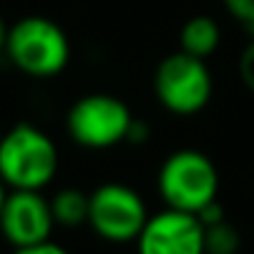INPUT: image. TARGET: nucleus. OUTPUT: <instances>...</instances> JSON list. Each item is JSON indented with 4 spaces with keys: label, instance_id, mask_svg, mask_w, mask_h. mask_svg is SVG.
Masks as SVG:
<instances>
[{
    "label": "nucleus",
    "instance_id": "1a4fd4ad",
    "mask_svg": "<svg viewBox=\"0 0 254 254\" xmlns=\"http://www.w3.org/2000/svg\"><path fill=\"white\" fill-rule=\"evenodd\" d=\"M178 42L183 52L200 60H210L222 42V27L212 15H192L183 22Z\"/></svg>",
    "mask_w": 254,
    "mask_h": 254
},
{
    "label": "nucleus",
    "instance_id": "20e7f679",
    "mask_svg": "<svg viewBox=\"0 0 254 254\" xmlns=\"http://www.w3.org/2000/svg\"><path fill=\"white\" fill-rule=\"evenodd\" d=\"M215 79L207 60L183 50L166 55L153 72V94L173 116H197L212 101Z\"/></svg>",
    "mask_w": 254,
    "mask_h": 254
},
{
    "label": "nucleus",
    "instance_id": "9d476101",
    "mask_svg": "<svg viewBox=\"0 0 254 254\" xmlns=\"http://www.w3.org/2000/svg\"><path fill=\"white\" fill-rule=\"evenodd\" d=\"M50 202H52V215H55L57 227L77 230V227L86 225V220H89V192H84L82 188L64 185L50 197Z\"/></svg>",
    "mask_w": 254,
    "mask_h": 254
},
{
    "label": "nucleus",
    "instance_id": "6e6552de",
    "mask_svg": "<svg viewBox=\"0 0 254 254\" xmlns=\"http://www.w3.org/2000/svg\"><path fill=\"white\" fill-rule=\"evenodd\" d=\"M136 254H205V225L192 212L166 207L143 225Z\"/></svg>",
    "mask_w": 254,
    "mask_h": 254
},
{
    "label": "nucleus",
    "instance_id": "dca6fc26",
    "mask_svg": "<svg viewBox=\"0 0 254 254\" xmlns=\"http://www.w3.org/2000/svg\"><path fill=\"white\" fill-rule=\"evenodd\" d=\"M148 136H151V126H148L146 121L133 119V124H131V128H128V136H126V143H146Z\"/></svg>",
    "mask_w": 254,
    "mask_h": 254
},
{
    "label": "nucleus",
    "instance_id": "423d86ee",
    "mask_svg": "<svg viewBox=\"0 0 254 254\" xmlns=\"http://www.w3.org/2000/svg\"><path fill=\"white\" fill-rule=\"evenodd\" d=\"M151 212L143 195L119 180L99 183L89 192V230L111 245H128L136 242L143 225L148 222Z\"/></svg>",
    "mask_w": 254,
    "mask_h": 254
},
{
    "label": "nucleus",
    "instance_id": "ddd939ff",
    "mask_svg": "<svg viewBox=\"0 0 254 254\" xmlns=\"http://www.w3.org/2000/svg\"><path fill=\"white\" fill-rule=\"evenodd\" d=\"M237 74H240V79H242L245 89L254 94V37H250V42H247L245 50L240 52V60H237Z\"/></svg>",
    "mask_w": 254,
    "mask_h": 254
},
{
    "label": "nucleus",
    "instance_id": "f03ea898",
    "mask_svg": "<svg viewBox=\"0 0 254 254\" xmlns=\"http://www.w3.org/2000/svg\"><path fill=\"white\" fill-rule=\"evenodd\" d=\"M5 57L32 79L60 77L72 60V42L60 22L45 15H25L7 30Z\"/></svg>",
    "mask_w": 254,
    "mask_h": 254
},
{
    "label": "nucleus",
    "instance_id": "f3484780",
    "mask_svg": "<svg viewBox=\"0 0 254 254\" xmlns=\"http://www.w3.org/2000/svg\"><path fill=\"white\" fill-rule=\"evenodd\" d=\"M7 30L10 25L5 22V17L0 15V52H5V42H7Z\"/></svg>",
    "mask_w": 254,
    "mask_h": 254
},
{
    "label": "nucleus",
    "instance_id": "a211bd4d",
    "mask_svg": "<svg viewBox=\"0 0 254 254\" xmlns=\"http://www.w3.org/2000/svg\"><path fill=\"white\" fill-rule=\"evenodd\" d=\"M7 190H10V188H7V185L2 183V178H0V210H2V205H5V197H7Z\"/></svg>",
    "mask_w": 254,
    "mask_h": 254
},
{
    "label": "nucleus",
    "instance_id": "f257e3e1",
    "mask_svg": "<svg viewBox=\"0 0 254 254\" xmlns=\"http://www.w3.org/2000/svg\"><path fill=\"white\" fill-rule=\"evenodd\" d=\"M57 173L60 148L40 126L20 121L0 136V178L10 190H45Z\"/></svg>",
    "mask_w": 254,
    "mask_h": 254
},
{
    "label": "nucleus",
    "instance_id": "7ed1b4c3",
    "mask_svg": "<svg viewBox=\"0 0 254 254\" xmlns=\"http://www.w3.org/2000/svg\"><path fill=\"white\" fill-rule=\"evenodd\" d=\"M158 195L166 207L197 215L220 195V170L200 148H178L158 168Z\"/></svg>",
    "mask_w": 254,
    "mask_h": 254
},
{
    "label": "nucleus",
    "instance_id": "9b49d317",
    "mask_svg": "<svg viewBox=\"0 0 254 254\" xmlns=\"http://www.w3.org/2000/svg\"><path fill=\"white\" fill-rule=\"evenodd\" d=\"M240 250L242 235L227 217L205 227V254H240Z\"/></svg>",
    "mask_w": 254,
    "mask_h": 254
},
{
    "label": "nucleus",
    "instance_id": "0eeeda50",
    "mask_svg": "<svg viewBox=\"0 0 254 254\" xmlns=\"http://www.w3.org/2000/svg\"><path fill=\"white\" fill-rule=\"evenodd\" d=\"M55 227L52 202L42 190H7L0 210V235L12 250L52 240Z\"/></svg>",
    "mask_w": 254,
    "mask_h": 254
},
{
    "label": "nucleus",
    "instance_id": "39448f33",
    "mask_svg": "<svg viewBox=\"0 0 254 254\" xmlns=\"http://www.w3.org/2000/svg\"><path fill=\"white\" fill-rule=\"evenodd\" d=\"M133 119L136 116L124 99L106 91H91L79 96L67 109L64 126L77 146L89 151H106L126 143Z\"/></svg>",
    "mask_w": 254,
    "mask_h": 254
},
{
    "label": "nucleus",
    "instance_id": "2eb2a0df",
    "mask_svg": "<svg viewBox=\"0 0 254 254\" xmlns=\"http://www.w3.org/2000/svg\"><path fill=\"white\" fill-rule=\"evenodd\" d=\"M197 217H200V222L207 227V225H215V222L225 220L227 215H225V207H222V202H220V200H212L210 205H205V207L197 212Z\"/></svg>",
    "mask_w": 254,
    "mask_h": 254
},
{
    "label": "nucleus",
    "instance_id": "4468645a",
    "mask_svg": "<svg viewBox=\"0 0 254 254\" xmlns=\"http://www.w3.org/2000/svg\"><path fill=\"white\" fill-rule=\"evenodd\" d=\"M12 254H72L67 247L47 240V242H40V245H30V247H17L12 250Z\"/></svg>",
    "mask_w": 254,
    "mask_h": 254
},
{
    "label": "nucleus",
    "instance_id": "f8f14e48",
    "mask_svg": "<svg viewBox=\"0 0 254 254\" xmlns=\"http://www.w3.org/2000/svg\"><path fill=\"white\" fill-rule=\"evenodd\" d=\"M222 5L245 27L247 37H254V0H222Z\"/></svg>",
    "mask_w": 254,
    "mask_h": 254
}]
</instances>
